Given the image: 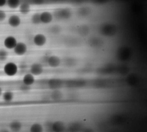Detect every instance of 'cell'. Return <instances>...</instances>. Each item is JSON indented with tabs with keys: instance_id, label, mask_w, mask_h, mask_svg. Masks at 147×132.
I'll return each instance as SVG.
<instances>
[{
	"instance_id": "cell-1",
	"label": "cell",
	"mask_w": 147,
	"mask_h": 132,
	"mask_svg": "<svg viewBox=\"0 0 147 132\" xmlns=\"http://www.w3.org/2000/svg\"><path fill=\"white\" fill-rule=\"evenodd\" d=\"M54 18L60 21H67L70 19L73 16V11L69 7L58 8L54 11Z\"/></svg>"
},
{
	"instance_id": "cell-2",
	"label": "cell",
	"mask_w": 147,
	"mask_h": 132,
	"mask_svg": "<svg viewBox=\"0 0 147 132\" xmlns=\"http://www.w3.org/2000/svg\"><path fill=\"white\" fill-rule=\"evenodd\" d=\"M18 67L16 63L8 62L4 67V72L6 75L10 77L15 76L18 73Z\"/></svg>"
},
{
	"instance_id": "cell-3",
	"label": "cell",
	"mask_w": 147,
	"mask_h": 132,
	"mask_svg": "<svg viewBox=\"0 0 147 132\" xmlns=\"http://www.w3.org/2000/svg\"><path fill=\"white\" fill-rule=\"evenodd\" d=\"M64 81L59 78H52L47 82L48 87L51 90H61L64 86Z\"/></svg>"
},
{
	"instance_id": "cell-4",
	"label": "cell",
	"mask_w": 147,
	"mask_h": 132,
	"mask_svg": "<svg viewBox=\"0 0 147 132\" xmlns=\"http://www.w3.org/2000/svg\"><path fill=\"white\" fill-rule=\"evenodd\" d=\"M46 62L49 66L52 68L59 67L61 65V59L56 55H51L49 56L46 60Z\"/></svg>"
},
{
	"instance_id": "cell-5",
	"label": "cell",
	"mask_w": 147,
	"mask_h": 132,
	"mask_svg": "<svg viewBox=\"0 0 147 132\" xmlns=\"http://www.w3.org/2000/svg\"><path fill=\"white\" fill-rule=\"evenodd\" d=\"M13 50L15 54L19 56H22L27 53L28 47L24 43L20 42L17 43Z\"/></svg>"
},
{
	"instance_id": "cell-6",
	"label": "cell",
	"mask_w": 147,
	"mask_h": 132,
	"mask_svg": "<svg viewBox=\"0 0 147 132\" xmlns=\"http://www.w3.org/2000/svg\"><path fill=\"white\" fill-rule=\"evenodd\" d=\"M18 42L17 39L13 36H8L5 38L4 45L6 48L8 50H13L17 45Z\"/></svg>"
},
{
	"instance_id": "cell-7",
	"label": "cell",
	"mask_w": 147,
	"mask_h": 132,
	"mask_svg": "<svg viewBox=\"0 0 147 132\" xmlns=\"http://www.w3.org/2000/svg\"><path fill=\"white\" fill-rule=\"evenodd\" d=\"M47 39L45 35L42 34H37L34 36L33 42L35 45L37 47L44 46L47 43Z\"/></svg>"
},
{
	"instance_id": "cell-8",
	"label": "cell",
	"mask_w": 147,
	"mask_h": 132,
	"mask_svg": "<svg viewBox=\"0 0 147 132\" xmlns=\"http://www.w3.org/2000/svg\"><path fill=\"white\" fill-rule=\"evenodd\" d=\"M43 66L40 63H33L30 68V73L34 76L41 75L43 72Z\"/></svg>"
},
{
	"instance_id": "cell-9",
	"label": "cell",
	"mask_w": 147,
	"mask_h": 132,
	"mask_svg": "<svg viewBox=\"0 0 147 132\" xmlns=\"http://www.w3.org/2000/svg\"><path fill=\"white\" fill-rule=\"evenodd\" d=\"M54 17L53 14L50 12L44 11L40 13L41 23L45 24L50 23L53 21Z\"/></svg>"
},
{
	"instance_id": "cell-10",
	"label": "cell",
	"mask_w": 147,
	"mask_h": 132,
	"mask_svg": "<svg viewBox=\"0 0 147 132\" xmlns=\"http://www.w3.org/2000/svg\"><path fill=\"white\" fill-rule=\"evenodd\" d=\"M8 24L13 28H17L21 23V19L19 16L12 15L9 17L8 20Z\"/></svg>"
},
{
	"instance_id": "cell-11",
	"label": "cell",
	"mask_w": 147,
	"mask_h": 132,
	"mask_svg": "<svg viewBox=\"0 0 147 132\" xmlns=\"http://www.w3.org/2000/svg\"><path fill=\"white\" fill-rule=\"evenodd\" d=\"M22 80L24 85L30 87L35 83L36 78L34 75L30 73L26 74L24 75Z\"/></svg>"
},
{
	"instance_id": "cell-12",
	"label": "cell",
	"mask_w": 147,
	"mask_h": 132,
	"mask_svg": "<svg viewBox=\"0 0 147 132\" xmlns=\"http://www.w3.org/2000/svg\"><path fill=\"white\" fill-rule=\"evenodd\" d=\"M50 97L53 101H59L63 98V93L61 90H52L50 94Z\"/></svg>"
},
{
	"instance_id": "cell-13",
	"label": "cell",
	"mask_w": 147,
	"mask_h": 132,
	"mask_svg": "<svg viewBox=\"0 0 147 132\" xmlns=\"http://www.w3.org/2000/svg\"><path fill=\"white\" fill-rule=\"evenodd\" d=\"M22 123L18 121H12L9 125V129L12 132H19L22 129Z\"/></svg>"
},
{
	"instance_id": "cell-14",
	"label": "cell",
	"mask_w": 147,
	"mask_h": 132,
	"mask_svg": "<svg viewBox=\"0 0 147 132\" xmlns=\"http://www.w3.org/2000/svg\"><path fill=\"white\" fill-rule=\"evenodd\" d=\"M64 124L61 121H56L51 125V128L55 132H61L64 130Z\"/></svg>"
},
{
	"instance_id": "cell-15",
	"label": "cell",
	"mask_w": 147,
	"mask_h": 132,
	"mask_svg": "<svg viewBox=\"0 0 147 132\" xmlns=\"http://www.w3.org/2000/svg\"><path fill=\"white\" fill-rule=\"evenodd\" d=\"M19 8V11L20 13L24 15L28 14L31 11L30 5L27 2L21 3Z\"/></svg>"
},
{
	"instance_id": "cell-16",
	"label": "cell",
	"mask_w": 147,
	"mask_h": 132,
	"mask_svg": "<svg viewBox=\"0 0 147 132\" xmlns=\"http://www.w3.org/2000/svg\"><path fill=\"white\" fill-rule=\"evenodd\" d=\"M2 96L3 100L6 103L11 102L14 98V93L11 91H7L3 92Z\"/></svg>"
},
{
	"instance_id": "cell-17",
	"label": "cell",
	"mask_w": 147,
	"mask_h": 132,
	"mask_svg": "<svg viewBox=\"0 0 147 132\" xmlns=\"http://www.w3.org/2000/svg\"><path fill=\"white\" fill-rule=\"evenodd\" d=\"M43 127L41 123H35L31 125L30 130L32 132H41L43 131Z\"/></svg>"
},
{
	"instance_id": "cell-18",
	"label": "cell",
	"mask_w": 147,
	"mask_h": 132,
	"mask_svg": "<svg viewBox=\"0 0 147 132\" xmlns=\"http://www.w3.org/2000/svg\"><path fill=\"white\" fill-rule=\"evenodd\" d=\"M63 63L66 67H73L76 66V60L75 58L72 57H67L63 61Z\"/></svg>"
},
{
	"instance_id": "cell-19",
	"label": "cell",
	"mask_w": 147,
	"mask_h": 132,
	"mask_svg": "<svg viewBox=\"0 0 147 132\" xmlns=\"http://www.w3.org/2000/svg\"><path fill=\"white\" fill-rule=\"evenodd\" d=\"M20 2L18 0H8L7 4L9 8L11 9H16L18 8L20 5Z\"/></svg>"
},
{
	"instance_id": "cell-20",
	"label": "cell",
	"mask_w": 147,
	"mask_h": 132,
	"mask_svg": "<svg viewBox=\"0 0 147 132\" xmlns=\"http://www.w3.org/2000/svg\"><path fill=\"white\" fill-rule=\"evenodd\" d=\"M32 23L35 25L39 24L41 23V19H40V13H34L32 17H31Z\"/></svg>"
},
{
	"instance_id": "cell-21",
	"label": "cell",
	"mask_w": 147,
	"mask_h": 132,
	"mask_svg": "<svg viewBox=\"0 0 147 132\" xmlns=\"http://www.w3.org/2000/svg\"><path fill=\"white\" fill-rule=\"evenodd\" d=\"M8 56V52L4 49H0V61H4L6 60Z\"/></svg>"
},
{
	"instance_id": "cell-22",
	"label": "cell",
	"mask_w": 147,
	"mask_h": 132,
	"mask_svg": "<svg viewBox=\"0 0 147 132\" xmlns=\"http://www.w3.org/2000/svg\"><path fill=\"white\" fill-rule=\"evenodd\" d=\"M7 15L5 11L0 10V22H2L6 18Z\"/></svg>"
},
{
	"instance_id": "cell-23",
	"label": "cell",
	"mask_w": 147,
	"mask_h": 132,
	"mask_svg": "<svg viewBox=\"0 0 147 132\" xmlns=\"http://www.w3.org/2000/svg\"><path fill=\"white\" fill-rule=\"evenodd\" d=\"M60 27L58 26H54L51 28V31L53 33H57L60 31Z\"/></svg>"
},
{
	"instance_id": "cell-24",
	"label": "cell",
	"mask_w": 147,
	"mask_h": 132,
	"mask_svg": "<svg viewBox=\"0 0 147 132\" xmlns=\"http://www.w3.org/2000/svg\"><path fill=\"white\" fill-rule=\"evenodd\" d=\"M7 4L6 0H0V7H3Z\"/></svg>"
},
{
	"instance_id": "cell-25",
	"label": "cell",
	"mask_w": 147,
	"mask_h": 132,
	"mask_svg": "<svg viewBox=\"0 0 147 132\" xmlns=\"http://www.w3.org/2000/svg\"><path fill=\"white\" fill-rule=\"evenodd\" d=\"M3 93V90H2V88L0 87V96H2Z\"/></svg>"
}]
</instances>
